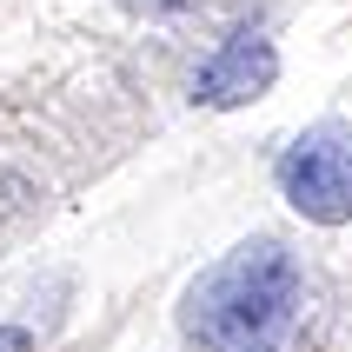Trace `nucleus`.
Wrapping results in <instances>:
<instances>
[{"mask_svg": "<svg viewBox=\"0 0 352 352\" xmlns=\"http://www.w3.org/2000/svg\"><path fill=\"white\" fill-rule=\"evenodd\" d=\"M299 266L279 239H246L179 299V333L193 352H266V339L293 319Z\"/></svg>", "mask_w": 352, "mask_h": 352, "instance_id": "f257e3e1", "label": "nucleus"}, {"mask_svg": "<svg viewBox=\"0 0 352 352\" xmlns=\"http://www.w3.org/2000/svg\"><path fill=\"white\" fill-rule=\"evenodd\" d=\"M273 179H279V193H286V206H293L299 219L346 226L352 219V126H339V120L306 126V133L279 153Z\"/></svg>", "mask_w": 352, "mask_h": 352, "instance_id": "f03ea898", "label": "nucleus"}, {"mask_svg": "<svg viewBox=\"0 0 352 352\" xmlns=\"http://www.w3.org/2000/svg\"><path fill=\"white\" fill-rule=\"evenodd\" d=\"M279 80V54H273V40L266 34H233L226 47H219L206 67H199V80H193V100L199 107H253L266 87Z\"/></svg>", "mask_w": 352, "mask_h": 352, "instance_id": "7ed1b4c3", "label": "nucleus"}, {"mask_svg": "<svg viewBox=\"0 0 352 352\" xmlns=\"http://www.w3.org/2000/svg\"><path fill=\"white\" fill-rule=\"evenodd\" d=\"M120 7H133V14H179V7H193V0H120Z\"/></svg>", "mask_w": 352, "mask_h": 352, "instance_id": "20e7f679", "label": "nucleus"}, {"mask_svg": "<svg viewBox=\"0 0 352 352\" xmlns=\"http://www.w3.org/2000/svg\"><path fill=\"white\" fill-rule=\"evenodd\" d=\"M27 346H34V339L20 333V326H0V352H27Z\"/></svg>", "mask_w": 352, "mask_h": 352, "instance_id": "39448f33", "label": "nucleus"}]
</instances>
